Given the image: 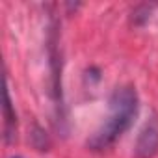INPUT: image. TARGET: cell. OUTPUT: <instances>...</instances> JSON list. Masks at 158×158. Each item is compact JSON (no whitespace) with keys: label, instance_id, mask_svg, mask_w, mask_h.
I'll use <instances>...</instances> for the list:
<instances>
[{"label":"cell","instance_id":"cell-1","mask_svg":"<svg viewBox=\"0 0 158 158\" xmlns=\"http://www.w3.org/2000/svg\"><path fill=\"white\" fill-rule=\"evenodd\" d=\"M138 110H139V99L136 88L132 86L115 88L108 101V114L102 125L88 139V149L93 152H104L112 149L117 143V139H121L123 134L132 127L134 119L138 117Z\"/></svg>","mask_w":158,"mask_h":158},{"label":"cell","instance_id":"cell-2","mask_svg":"<svg viewBox=\"0 0 158 158\" xmlns=\"http://www.w3.org/2000/svg\"><path fill=\"white\" fill-rule=\"evenodd\" d=\"M48 58H50V97L54 102L56 119L65 121V106H63V91H61V52H60V35L58 24L52 23L48 30Z\"/></svg>","mask_w":158,"mask_h":158},{"label":"cell","instance_id":"cell-3","mask_svg":"<svg viewBox=\"0 0 158 158\" xmlns=\"http://www.w3.org/2000/svg\"><path fill=\"white\" fill-rule=\"evenodd\" d=\"M134 152L136 158H152L158 152V117H152L145 123L136 139Z\"/></svg>","mask_w":158,"mask_h":158},{"label":"cell","instance_id":"cell-4","mask_svg":"<svg viewBox=\"0 0 158 158\" xmlns=\"http://www.w3.org/2000/svg\"><path fill=\"white\" fill-rule=\"evenodd\" d=\"M15 139H17V114L13 110L10 88L6 82V91H4V141L8 145H11V143H15Z\"/></svg>","mask_w":158,"mask_h":158},{"label":"cell","instance_id":"cell-5","mask_svg":"<svg viewBox=\"0 0 158 158\" xmlns=\"http://www.w3.org/2000/svg\"><path fill=\"white\" fill-rule=\"evenodd\" d=\"M13 158H21V156H13Z\"/></svg>","mask_w":158,"mask_h":158}]
</instances>
